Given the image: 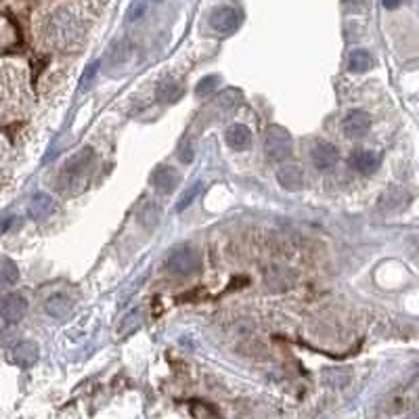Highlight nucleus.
Masks as SVG:
<instances>
[{
	"mask_svg": "<svg viewBox=\"0 0 419 419\" xmlns=\"http://www.w3.org/2000/svg\"><path fill=\"white\" fill-rule=\"evenodd\" d=\"M180 93H182V88H180V84L174 82V80H164V82L157 86V99H159V101H176V99L180 97Z\"/></svg>",
	"mask_w": 419,
	"mask_h": 419,
	"instance_id": "aec40b11",
	"label": "nucleus"
},
{
	"mask_svg": "<svg viewBox=\"0 0 419 419\" xmlns=\"http://www.w3.org/2000/svg\"><path fill=\"white\" fill-rule=\"evenodd\" d=\"M30 107L32 90L26 65L0 59V124L24 118Z\"/></svg>",
	"mask_w": 419,
	"mask_h": 419,
	"instance_id": "f03ea898",
	"label": "nucleus"
},
{
	"mask_svg": "<svg viewBox=\"0 0 419 419\" xmlns=\"http://www.w3.org/2000/svg\"><path fill=\"white\" fill-rule=\"evenodd\" d=\"M55 199L49 195V193H36L32 199H30V205H28V214L30 219L34 221H47L53 212H55Z\"/></svg>",
	"mask_w": 419,
	"mask_h": 419,
	"instance_id": "9b49d317",
	"label": "nucleus"
},
{
	"mask_svg": "<svg viewBox=\"0 0 419 419\" xmlns=\"http://www.w3.org/2000/svg\"><path fill=\"white\" fill-rule=\"evenodd\" d=\"M19 281V269L13 260L0 258V287H11Z\"/></svg>",
	"mask_w": 419,
	"mask_h": 419,
	"instance_id": "6ab92c4d",
	"label": "nucleus"
},
{
	"mask_svg": "<svg viewBox=\"0 0 419 419\" xmlns=\"http://www.w3.org/2000/svg\"><path fill=\"white\" fill-rule=\"evenodd\" d=\"M153 3H159V0H153Z\"/></svg>",
	"mask_w": 419,
	"mask_h": 419,
	"instance_id": "2f4dec72",
	"label": "nucleus"
},
{
	"mask_svg": "<svg viewBox=\"0 0 419 419\" xmlns=\"http://www.w3.org/2000/svg\"><path fill=\"white\" fill-rule=\"evenodd\" d=\"M143 11H145V5H143V3H134V5H130L128 19H130V22H132V19H139V17L143 15Z\"/></svg>",
	"mask_w": 419,
	"mask_h": 419,
	"instance_id": "cd10ccee",
	"label": "nucleus"
},
{
	"mask_svg": "<svg viewBox=\"0 0 419 419\" xmlns=\"http://www.w3.org/2000/svg\"><path fill=\"white\" fill-rule=\"evenodd\" d=\"M350 164L361 172V174H373L379 168V155L369 149H356L350 155Z\"/></svg>",
	"mask_w": 419,
	"mask_h": 419,
	"instance_id": "4468645a",
	"label": "nucleus"
},
{
	"mask_svg": "<svg viewBox=\"0 0 419 419\" xmlns=\"http://www.w3.org/2000/svg\"><path fill=\"white\" fill-rule=\"evenodd\" d=\"M277 180H279V184H281L285 191L296 193V191H300L302 184H304V174H302V170H300L298 166H283V168H279V172H277Z\"/></svg>",
	"mask_w": 419,
	"mask_h": 419,
	"instance_id": "2eb2a0df",
	"label": "nucleus"
},
{
	"mask_svg": "<svg viewBox=\"0 0 419 419\" xmlns=\"http://www.w3.org/2000/svg\"><path fill=\"white\" fill-rule=\"evenodd\" d=\"M107 3L109 0H76L78 11H82L84 15H101Z\"/></svg>",
	"mask_w": 419,
	"mask_h": 419,
	"instance_id": "4be33fe9",
	"label": "nucleus"
},
{
	"mask_svg": "<svg viewBox=\"0 0 419 419\" xmlns=\"http://www.w3.org/2000/svg\"><path fill=\"white\" fill-rule=\"evenodd\" d=\"M13 40H15V32H13V28H11L5 19H0V51L7 49V47H11Z\"/></svg>",
	"mask_w": 419,
	"mask_h": 419,
	"instance_id": "b1692460",
	"label": "nucleus"
},
{
	"mask_svg": "<svg viewBox=\"0 0 419 419\" xmlns=\"http://www.w3.org/2000/svg\"><path fill=\"white\" fill-rule=\"evenodd\" d=\"M159 216H161V212H159V205H157V203H153V201L145 203V205H143V209H141V214H139L141 223H143L147 229H149V227H155V225H157V221H159Z\"/></svg>",
	"mask_w": 419,
	"mask_h": 419,
	"instance_id": "412c9836",
	"label": "nucleus"
},
{
	"mask_svg": "<svg viewBox=\"0 0 419 419\" xmlns=\"http://www.w3.org/2000/svg\"><path fill=\"white\" fill-rule=\"evenodd\" d=\"M219 82H221L219 76H205V78H201L199 84H197V88H195V95H197V97H207L209 93L216 90Z\"/></svg>",
	"mask_w": 419,
	"mask_h": 419,
	"instance_id": "5701e85b",
	"label": "nucleus"
},
{
	"mask_svg": "<svg viewBox=\"0 0 419 419\" xmlns=\"http://www.w3.org/2000/svg\"><path fill=\"white\" fill-rule=\"evenodd\" d=\"M93 166H95V151L90 147L80 149L76 155H72L61 166L59 176H57V189L63 195H76V193H80L86 187L88 178H90Z\"/></svg>",
	"mask_w": 419,
	"mask_h": 419,
	"instance_id": "7ed1b4c3",
	"label": "nucleus"
},
{
	"mask_svg": "<svg viewBox=\"0 0 419 419\" xmlns=\"http://www.w3.org/2000/svg\"><path fill=\"white\" fill-rule=\"evenodd\" d=\"M371 128V120L365 111H352L346 116L342 130L346 134V139H363Z\"/></svg>",
	"mask_w": 419,
	"mask_h": 419,
	"instance_id": "9d476101",
	"label": "nucleus"
},
{
	"mask_svg": "<svg viewBox=\"0 0 419 419\" xmlns=\"http://www.w3.org/2000/svg\"><path fill=\"white\" fill-rule=\"evenodd\" d=\"M7 153H9V145H7V141L3 136H0V164L5 161ZM11 187H13V172L7 170V168H0V199L9 193Z\"/></svg>",
	"mask_w": 419,
	"mask_h": 419,
	"instance_id": "f3484780",
	"label": "nucleus"
},
{
	"mask_svg": "<svg viewBox=\"0 0 419 419\" xmlns=\"http://www.w3.org/2000/svg\"><path fill=\"white\" fill-rule=\"evenodd\" d=\"M34 34L42 51L72 53L84 45L88 22L82 11L68 5H49L34 19Z\"/></svg>",
	"mask_w": 419,
	"mask_h": 419,
	"instance_id": "f257e3e1",
	"label": "nucleus"
},
{
	"mask_svg": "<svg viewBox=\"0 0 419 419\" xmlns=\"http://www.w3.org/2000/svg\"><path fill=\"white\" fill-rule=\"evenodd\" d=\"M38 356H40V348H38V344H34V342H19V344H15V346L11 348V352H9V361H11L13 365L22 367V369L34 367V363L38 361Z\"/></svg>",
	"mask_w": 419,
	"mask_h": 419,
	"instance_id": "6e6552de",
	"label": "nucleus"
},
{
	"mask_svg": "<svg viewBox=\"0 0 419 419\" xmlns=\"http://www.w3.org/2000/svg\"><path fill=\"white\" fill-rule=\"evenodd\" d=\"M178 157H180V161H182V164H191V161H193V157H195V151H193V145H191L189 141H184V143L178 147Z\"/></svg>",
	"mask_w": 419,
	"mask_h": 419,
	"instance_id": "bb28decb",
	"label": "nucleus"
},
{
	"mask_svg": "<svg viewBox=\"0 0 419 419\" xmlns=\"http://www.w3.org/2000/svg\"><path fill=\"white\" fill-rule=\"evenodd\" d=\"M373 68V57L365 51V49H356L350 53L348 57V70L354 72V74H363L367 70Z\"/></svg>",
	"mask_w": 419,
	"mask_h": 419,
	"instance_id": "a211bd4d",
	"label": "nucleus"
},
{
	"mask_svg": "<svg viewBox=\"0 0 419 419\" xmlns=\"http://www.w3.org/2000/svg\"><path fill=\"white\" fill-rule=\"evenodd\" d=\"M28 313V300L22 294H9L0 300V319L5 323H19Z\"/></svg>",
	"mask_w": 419,
	"mask_h": 419,
	"instance_id": "0eeeda50",
	"label": "nucleus"
},
{
	"mask_svg": "<svg viewBox=\"0 0 419 419\" xmlns=\"http://www.w3.org/2000/svg\"><path fill=\"white\" fill-rule=\"evenodd\" d=\"M344 3H346L348 7H352L354 11H361V9H365L367 0H344Z\"/></svg>",
	"mask_w": 419,
	"mask_h": 419,
	"instance_id": "c85d7f7f",
	"label": "nucleus"
},
{
	"mask_svg": "<svg viewBox=\"0 0 419 419\" xmlns=\"http://www.w3.org/2000/svg\"><path fill=\"white\" fill-rule=\"evenodd\" d=\"M264 151L271 161H283L292 155V134L283 126H269L264 139Z\"/></svg>",
	"mask_w": 419,
	"mask_h": 419,
	"instance_id": "20e7f679",
	"label": "nucleus"
},
{
	"mask_svg": "<svg viewBox=\"0 0 419 419\" xmlns=\"http://www.w3.org/2000/svg\"><path fill=\"white\" fill-rule=\"evenodd\" d=\"M151 184H153L155 191L168 195V193H172V191L176 189V184H178V174H176V170L170 168V166H157V168L153 170V174H151Z\"/></svg>",
	"mask_w": 419,
	"mask_h": 419,
	"instance_id": "f8f14e48",
	"label": "nucleus"
},
{
	"mask_svg": "<svg viewBox=\"0 0 419 419\" xmlns=\"http://www.w3.org/2000/svg\"><path fill=\"white\" fill-rule=\"evenodd\" d=\"M15 340V329L11 327V323L0 325V346H9Z\"/></svg>",
	"mask_w": 419,
	"mask_h": 419,
	"instance_id": "a878e982",
	"label": "nucleus"
},
{
	"mask_svg": "<svg viewBox=\"0 0 419 419\" xmlns=\"http://www.w3.org/2000/svg\"><path fill=\"white\" fill-rule=\"evenodd\" d=\"M97 68H99V63H93V65H90V68H88V72H86V76H84V78H82V84H86V82H88V80H90V78H93V74H95V72H97Z\"/></svg>",
	"mask_w": 419,
	"mask_h": 419,
	"instance_id": "c756f323",
	"label": "nucleus"
},
{
	"mask_svg": "<svg viewBox=\"0 0 419 419\" xmlns=\"http://www.w3.org/2000/svg\"><path fill=\"white\" fill-rule=\"evenodd\" d=\"M310 157H313V164L315 168L319 170H331L335 164H338V149L335 145L327 143V141H317L310 149Z\"/></svg>",
	"mask_w": 419,
	"mask_h": 419,
	"instance_id": "1a4fd4ad",
	"label": "nucleus"
},
{
	"mask_svg": "<svg viewBox=\"0 0 419 419\" xmlns=\"http://www.w3.org/2000/svg\"><path fill=\"white\" fill-rule=\"evenodd\" d=\"M242 13L233 7H219L209 13V26L219 34H231L239 28Z\"/></svg>",
	"mask_w": 419,
	"mask_h": 419,
	"instance_id": "423d86ee",
	"label": "nucleus"
},
{
	"mask_svg": "<svg viewBox=\"0 0 419 419\" xmlns=\"http://www.w3.org/2000/svg\"><path fill=\"white\" fill-rule=\"evenodd\" d=\"M166 269L178 277H191L201 269V256L193 248H178L166 258Z\"/></svg>",
	"mask_w": 419,
	"mask_h": 419,
	"instance_id": "39448f33",
	"label": "nucleus"
},
{
	"mask_svg": "<svg viewBox=\"0 0 419 419\" xmlns=\"http://www.w3.org/2000/svg\"><path fill=\"white\" fill-rule=\"evenodd\" d=\"M225 141L233 151H244L252 143V130L246 124H233L225 132Z\"/></svg>",
	"mask_w": 419,
	"mask_h": 419,
	"instance_id": "ddd939ff",
	"label": "nucleus"
},
{
	"mask_svg": "<svg viewBox=\"0 0 419 419\" xmlns=\"http://www.w3.org/2000/svg\"><path fill=\"white\" fill-rule=\"evenodd\" d=\"M45 308H47V313L53 317V319H65L68 315H70V310H72V300H70V296H65V294H53L49 300H47V304H45Z\"/></svg>",
	"mask_w": 419,
	"mask_h": 419,
	"instance_id": "dca6fc26",
	"label": "nucleus"
},
{
	"mask_svg": "<svg viewBox=\"0 0 419 419\" xmlns=\"http://www.w3.org/2000/svg\"><path fill=\"white\" fill-rule=\"evenodd\" d=\"M381 3H384L386 9H396L400 5V0H381Z\"/></svg>",
	"mask_w": 419,
	"mask_h": 419,
	"instance_id": "7c9ffc66",
	"label": "nucleus"
},
{
	"mask_svg": "<svg viewBox=\"0 0 419 419\" xmlns=\"http://www.w3.org/2000/svg\"><path fill=\"white\" fill-rule=\"evenodd\" d=\"M201 189H203V182H195L191 189H187V193H184V195L180 197V201L176 203V209H178V212H182V209H184V207H187V205H189V203L199 195Z\"/></svg>",
	"mask_w": 419,
	"mask_h": 419,
	"instance_id": "393cba45",
	"label": "nucleus"
}]
</instances>
